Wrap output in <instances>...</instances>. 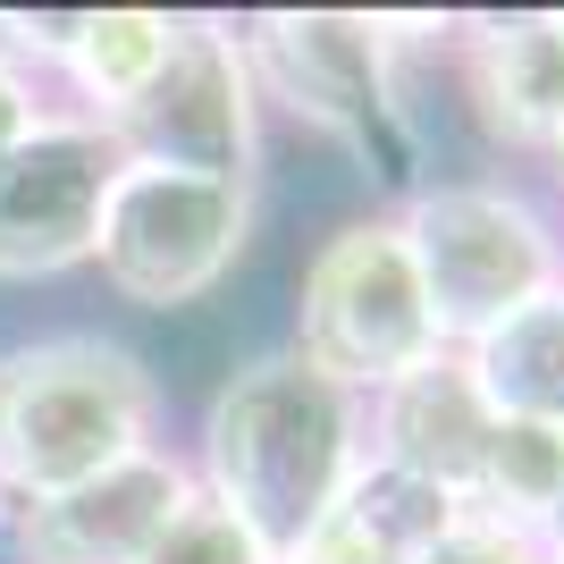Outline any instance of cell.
I'll list each match as a JSON object with an SVG mask.
<instances>
[{
    "instance_id": "obj_18",
    "label": "cell",
    "mask_w": 564,
    "mask_h": 564,
    "mask_svg": "<svg viewBox=\"0 0 564 564\" xmlns=\"http://www.w3.org/2000/svg\"><path fill=\"white\" fill-rule=\"evenodd\" d=\"M43 110H51V101H43V85H34L25 68H9V59H0V152H9V143H18V135H25V127H34Z\"/></svg>"
},
{
    "instance_id": "obj_15",
    "label": "cell",
    "mask_w": 564,
    "mask_h": 564,
    "mask_svg": "<svg viewBox=\"0 0 564 564\" xmlns=\"http://www.w3.org/2000/svg\"><path fill=\"white\" fill-rule=\"evenodd\" d=\"M556 480H564V438L522 430V422H497L464 514H489V522H506V531H531V540H540L547 506H556Z\"/></svg>"
},
{
    "instance_id": "obj_10",
    "label": "cell",
    "mask_w": 564,
    "mask_h": 564,
    "mask_svg": "<svg viewBox=\"0 0 564 564\" xmlns=\"http://www.w3.org/2000/svg\"><path fill=\"white\" fill-rule=\"evenodd\" d=\"M464 101L480 135L506 152H547L564 127V9H506V18H455L447 34Z\"/></svg>"
},
{
    "instance_id": "obj_12",
    "label": "cell",
    "mask_w": 564,
    "mask_h": 564,
    "mask_svg": "<svg viewBox=\"0 0 564 564\" xmlns=\"http://www.w3.org/2000/svg\"><path fill=\"white\" fill-rule=\"evenodd\" d=\"M455 522H464V506H455L447 489H430L413 471L362 455V464L346 471L337 506L312 522L279 564H413L430 540H447Z\"/></svg>"
},
{
    "instance_id": "obj_4",
    "label": "cell",
    "mask_w": 564,
    "mask_h": 564,
    "mask_svg": "<svg viewBox=\"0 0 564 564\" xmlns=\"http://www.w3.org/2000/svg\"><path fill=\"white\" fill-rule=\"evenodd\" d=\"M286 346L362 404L438 354V321H430V295L397 212L346 219V228L321 236V253L304 261V286H295V337Z\"/></svg>"
},
{
    "instance_id": "obj_2",
    "label": "cell",
    "mask_w": 564,
    "mask_h": 564,
    "mask_svg": "<svg viewBox=\"0 0 564 564\" xmlns=\"http://www.w3.org/2000/svg\"><path fill=\"white\" fill-rule=\"evenodd\" d=\"M143 447H161V379L135 346L59 329L0 354V514L85 489Z\"/></svg>"
},
{
    "instance_id": "obj_7",
    "label": "cell",
    "mask_w": 564,
    "mask_h": 564,
    "mask_svg": "<svg viewBox=\"0 0 564 564\" xmlns=\"http://www.w3.org/2000/svg\"><path fill=\"white\" fill-rule=\"evenodd\" d=\"M118 177L110 127L43 110L0 152V279H59L94 261V228Z\"/></svg>"
},
{
    "instance_id": "obj_1",
    "label": "cell",
    "mask_w": 564,
    "mask_h": 564,
    "mask_svg": "<svg viewBox=\"0 0 564 564\" xmlns=\"http://www.w3.org/2000/svg\"><path fill=\"white\" fill-rule=\"evenodd\" d=\"M186 464L219 514H236L270 556H286L362 464V397L321 379L295 346H270L219 379Z\"/></svg>"
},
{
    "instance_id": "obj_9",
    "label": "cell",
    "mask_w": 564,
    "mask_h": 564,
    "mask_svg": "<svg viewBox=\"0 0 564 564\" xmlns=\"http://www.w3.org/2000/svg\"><path fill=\"white\" fill-rule=\"evenodd\" d=\"M186 497H194V464L177 447H143L85 489L9 506L0 540H9V564H143L161 547V531L186 514Z\"/></svg>"
},
{
    "instance_id": "obj_11",
    "label": "cell",
    "mask_w": 564,
    "mask_h": 564,
    "mask_svg": "<svg viewBox=\"0 0 564 564\" xmlns=\"http://www.w3.org/2000/svg\"><path fill=\"white\" fill-rule=\"evenodd\" d=\"M489 430H497V413L480 404V388H471L464 346H438L422 371H404L397 388H379V397L362 404V455L413 471L430 489H447L455 506H471Z\"/></svg>"
},
{
    "instance_id": "obj_6",
    "label": "cell",
    "mask_w": 564,
    "mask_h": 564,
    "mask_svg": "<svg viewBox=\"0 0 564 564\" xmlns=\"http://www.w3.org/2000/svg\"><path fill=\"white\" fill-rule=\"evenodd\" d=\"M110 143H118V161L253 186L261 177V94H253L236 25L228 18H177L169 25L161 68L143 76V94L110 118Z\"/></svg>"
},
{
    "instance_id": "obj_19",
    "label": "cell",
    "mask_w": 564,
    "mask_h": 564,
    "mask_svg": "<svg viewBox=\"0 0 564 564\" xmlns=\"http://www.w3.org/2000/svg\"><path fill=\"white\" fill-rule=\"evenodd\" d=\"M540 547H556V556H564V480H556V506H547V522H540Z\"/></svg>"
},
{
    "instance_id": "obj_21",
    "label": "cell",
    "mask_w": 564,
    "mask_h": 564,
    "mask_svg": "<svg viewBox=\"0 0 564 564\" xmlns=\"http://www.w3.org/2000/svg\"><path fill=\"white\" fill-rule=\"evenodd\" d=\"M547 564H564V556H556V547H547Z\"/></svg>"
},
{
    "instance_id": "obj_5",
    "label": "cell",
    "mask_w": 564,
    "mask_h": 564,
    "mask_svg": "<svg viewBox=\"0 0 564 564\" xmlns=\"http://www.w3.org/2000/svg\"><path fill=\"white\" fill-rule=\"evenodd\" d=\"M245 245H253V186L118 161L101 228H94V270L118 304L186 312L245 261Z\"/></svg>"
},
{
    "instance_id": "obj_16",
    "label": "cell",
    "mask_w": 564,
    "mask_h": 564,
    "mask_svg": "<svg viewBox=\"0 0 564 564\" xmlns=\"http://www.w3.org/2000/svg\"><path fill=\"white\" fill-rule=\"evenodd\" d=\"M143 564H279V556H270V547H261L236 514H219L212 497L194 489V497H186V514L161 531V547H152Z\"/></svg>"
},
{
    "instance_id": "obj_13",
    "label": "cell",
    "mask_w": 564,
    "mask_h": 564,
    "mask_svg": "<svg viewBox=\"0 0 564 564\" xmlns=\"http://www.w3.org/2000/svg\"><path fill=\"white\" fill-rule=\"evenodd\" d=\"M464 371L497 422L564 438V286H547L540 304H522L497 329H480L464 346Z\"/></svg>"
},
{
    "instance_id": "obj_20",
    "label": "cell",
    "mask_w": 564,
    "mask_h": 564,
    "mask_svg": "<svg viewBox=\"0 0 564 564\" xmlns=\"http://www.w3.org/2000/svg\"><path fill=\"white\" fill-rule=\"evenodd\" d=\"M547 169H556V186H564V127H556V143H547Z\"/></svg>"
},
{
    "instance_id": "obj_8",
    "label": "cell",
    "mask_w": 564,
    "mask_h": 564,
    "mask_svg": "<svg viewBox=\"0 0 564 564\" xmlns=\"http://www.w3.org/2000/svg\"><path fill=\"white\" fill-rule=\"evenodd\" d=\"M253 94L295 110L304 127L337 143H371V127L388 118V18L362 9H270V18L236 25Z\"/></svg>"
},
{
    "instance_id": "obj_3",
    "label": "cell",
    "mask_w": 564,
    "mask_h": 564,
    "mask_svg": "<svg viewBox=\"0 0 564 564\" xmlns=\"http://www.w3.org/2000/svg\"><path fill=\"white\" fill-rule=\"evenodd\" d=\"M413 270H422L438 346H471L506 312L564 286V228L506 177H430L397 212Z\"/></svg>"
},
{
    "instance_id": "obj_17",
    "label": "cell",
    "mask_w": 564,
    "mask_h": 564,
    "mask_svg": "<svg viewBox=\"0 0 564 564\" xmlns=\"http://www.w3.org/2000/svg\"><path fill=\"white\" fill-rule=\"evenodd\" d=\"M413 564H547V547L531 540V531H506V522H489V514H464L447 540H430Z\"/></svg>"
},
{
    "instance_id": "obj_14",
    "label": "cell",
    "mask_w": 564,
    "mask_h": 564,
    "mask_svg": "<svg viewBox=\"0 0 564 564\" xmlns=\"http://www.w3.org/2000/svg\"><path fill=\"white\" fill-rule=\"evenodd\" d=\"M169 25H177L169 9H85L68 59H59V85L76 94V118L110 127V118L143 94V76L161 68Z\"/></svg>"
}]
</instances>
